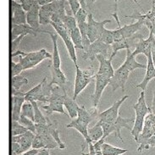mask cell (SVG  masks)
<instances>
[{"label":"cell","instance_id":"obj_1","mask_svg":"<svg viewBox=\"0 0 155 155\" xmlns=\"http://www.w3.org/2000/svg\"><path fill=\"white\" fill-rule=\"evenodd\" d=\"M133 109L135 110V120L134 126L130 130V134L134 137L135 141L137 140L139 134L142 132L144 126V120L145 118L148 114L150 113V108L147 105L146 99H145V92L142 91L138 97V100L137 104L133 105Z\"/></svg>","mask_w":155,"mask_h":155},{"label":"cell","instance_id":"obj_2","mask_svg":"<svg viewBox=\"0 0 155 155\" xmlns=\"http://www.w3.org/2000/svg\"><path fill=\"white\" fill-rule=\"evenodd\" d=\"M19 56V63L21 64L23 70H29L37 66L38 64L46 59H52L53 54L48 53L46 49L42 48L40 50L31 52V53H25L24 51L18 50L15 53L11 54V57Z\"/></svg>","mask_w":155,"mask_h":155},{"label":"cell","instance_id":"obj_3","mask_svg":"<svg viewBox=\"0 0 155 155\" xmlns=\"http://www.w3.org/2000/svg\"><path fill=\"white\" fill-rule=\"evenodd\" d=\"M66 95L67 92L64 87L55 86L52 89V92L48 104L42 106V109H44L48 114H52L56 112L64 115H67V114L64 112L63 107L64 97Z\"/></svg>","mask_w":155,"mask_h":155},{"label":"cell","instance_id":"obj_4","mask_svg":"<svg viewBox=\"0 0 155 155\" xmlns=\"http://www.w3.org/2000/svg\"><path fill=\"white\" fill-rule=\"evenodd\" d=\"M134 120H135L131 119V118H123L120 115V114L112 122H102L99 120L102 124L103 129H104V138H106L108 136L114 132L115 138L120 139L121 142H123L120 130L122 128H126L130 131L132 128H130V126H128V124L130 122H134Z\"/></svg>","mask_w":155,"mask_h":155},{"label":"cell","instance_id":"obj_5","mask_svg":"<svg viewBox=\"0 0 155 155\" xmlns=\"http://www.w3.org/2000/svg\"><path fill=\"white\" fill-rule=\"evenodd\" d=\"M76 79H75V87H74V93L73 98L76 99L77 97L85 88L95 80L96 72L93 67H90L86 70L80 69L79 66L76 67Z\"/></svg>","mask_w":155,"mask_h":155},{"label":"cell","instance_id":"obj_6","mask_svg":"<svg viewBox=\"0 0 155 155\" xmlns=\"http://www.w3.org/2000/svg\"><path fill=\"white\" fill-rule=\"evenodd\" d=\"M50 25L54 27L55 31L59 35L60 38H62V40L65 44L66 49L68 51V54L70 55V58L73 61V63L75 64L76 67H78L77 64V57H76V48L75 45L72 42L71 38V34L68 31V30L65 28V26L64 25L63 23H54V22H51Z\"/></svg>","mask_w":155,"mask_h":155},{"label":"cell","instance_id":"obj_7","mask_svg":"<svg viewBox=\"0 0 155 155\" xmlns=\"http://www.w3.org/2000/svg\"><path fill=\"white\" fill-rule=\"evenodd\" d=\"M112 53H113L112 47L104 43L101 39H97L95 42H92L87 50L84 52L82 58L85 60L89 59L91 61H93L94 59H97V56L98 54H102L106 58L108 57L109 58L111 57Z\"/></svg>","mask_w":155,"mask_h":155},{"label":"cell","instance_id":"obj_8","mask_svg":"<svg viewBox=\"0 0 155 155\" xmlns=\"http://www.w3.org/2000/svg\"><path fill=\"white\" fill-rule=\"evenodd\" d=\"M155 127V115L153 113H150L147 114L145 120H144V126L142 132L139 134L137 140L136 141L137 143L139 145L137 148L138 153H142L143 150H145V145L147 143V140L153 136V129Z\"/></svg>","mask_w":155,"mask_h":155},{"label":"cell","instance_id":"obj_9","mask_svg":"<svg viewBox=\"0 0 155 155\" xmlns=\"http://www.w3.org/2000/svg\"><path fill=\"white\" fill-rule=\"evenodd\" d=\"M111 22L110 20H104L103 21H96L92 13H89L87 16V36L90 42H93L101 38L104 30L106 24Z\"/></svg>","mask_w":155,"mask_h":155},{"label":"cell","instance_id":"obj_10","mask_svg":"<svg viewBox=\"0 0 155 155\" xmlns=\"http://www.w3.org/2000/svg\"><path fill=\"white\" fill-rule=\"evenodd\" d=\"M130 73V72L124 64H121V66L114 71V76L111 77L109 84L111 87L112 92H115L118 88H121L122 92H125V85Z\"/></svg>","mask_w":155,"mask_h":155},{"label":"cell","instance_id":"obj_11","mask_svg":"<svg viewBox=\"0 0 155 155\" xmlns=\"http://www.w3.org/2000/svg\"><path fill=\"white\" fill-rule=\"evenodd\" d=\"M110 79L111 78L109 76L96 73V76H95V90H94L93 94L92 95L93 108L97 109V106L99 104L103 92L104 91L105 87L109 84Z\"/></svg>","mask_w":155,"mask_h":155},{"label":"cell","instance_id":"obj_12","mask_svg":"<svg viewBox=\"0 0 155 155\" xmlns=\"http://www.w3.org/2000/svg\"><path fill=\"white\" fill-rule=\"evenodd\" d=\"M129 97L128 95L122 97L120 99L117 100L110 108L104 110L98 114V120L102 122H112L119 116V109L125 101Z\"/></svg>","mask_w":155,"mask_h":155},{"label":"cell","instance_id":"obj_13","mask_svg":"<svg viewBox=\"0 0 155 155\" xmlns=\"http://www.w3.org/2000/svg\"><path fill=\"white\" fill-rule=\"evenodd\" d=\"M141 38H143V35L142 34L137 33L135 34L134 36H132L131 38H123L120 41L114 42L113 44L111 45L112 49H113V53H112V57H114L116 54L119 51L122 50V49H128V48H131V47L137 45V43L138 42L139 39Z\"/></svg>","mask_w":155,"mask_h":155},{"label":"cell","instance_id":"obj_14","mask_svg":"<svg viewBox=\"0 0 155 155\" xmlns=\"http://www.w3.org/2000/svg\"><path fill=\"white\" fill-rule=\"evenodd\" d=\"M90 123H91V121L87 120V119L77 116L76 119H73L71 123H69L66 126V127L67 128H74L76 130H78L80 133L83 136L87 144H89V143H92V141L88 136V125Z\"/></svg>","mask_w":155,"mask_h":155},{"label":"cell","instance_id":"obj_15","mask_svg":"<svg viewBox=\"0 0 155 155\" xmlns=\"http://www.w3.org/2000/svg\"><path fill=\"white\" fill-rule=\"evenodd\" d=\"M12 9V18L11 25H24L27 24L26 20V12L23 8L22 5L15 0H12L11 4Z\"/></svg>","mask_w":155,"mask_h":155},{"label":"cell","instance_id":"obj_16","mask_svg":"<svg viewBox=\"0 0 155 155\" xmlns=\"http://www.w3.org/2000/svg\"><path fill=\"white\" fill-rule=\"evenodd\" d=\"M36 129H37V134L39 135L43 140L45 144L46 149H54L59 147L57 142L55 141L53 136L49 133L48 129V123L46 125H38L36 124Z\"/></svg>","mask_w":155,"mask_h":155},{"label":"cell","instance_id":"obj_17","mask_svg":"<svg viewBox=\"0 0 155 155\" xmlns=\"http://www.w3.org/2000/svg\"><path fill=\"white\" fill-rule=\"evenodd\" d=\"M41 6L37 2L32 6L28 12H26V20L27 24L32 27L37 32H42V30L40 29V20H39V11Z\"/></svg>","mask_w":155,"mask_h":155},{"label":"cell","instance_id":"obj_18","mask_svg":"<svg viewBox=\"0 0 155 155\" xmlns=\"http://www.w3.org/2000/svg\"><path fill=\"white\" fill-rule=\"evenodd\" d=\"M35 136H36V134H34L33 132H31V130H27L26 132L23 133V134L18 135V136H12V142L19 143L21 145L22 152L24 153L25 152L30 150V148L31 147Z\"/></svg>","mask_w":155,"mask_h":155},{"label":"cell","instance_id":"obj_19","mask_svg":"<svg viewBox=\"0 0 155 155\" xmlns=\"http://www.w3.org/2000/svg\"><path fill=\"white\" fill-rule=\"evenodd\" d=\"M97 59L99 62V68L97 71V74L100 75H104L109 77H112L114 73L113 66H112V59L113 57H109V59H107L105 56L102 54H98L97 56Z\"/></svg>","mask_w":155,"mask_h":155},{"label":"cell","instance_id":"obj_20","mask_svg":"<svg viewBox=\"0 0 155 155\" xmlns=\"http://www.w3.org/2000/svg\"><path fill=\"white\" fill-rule=\"evenodd\" d=\"M147 68H146V74H145V76L144 78L142 81L141 83L137 84L136 87H137L141 88L143 90V92L146 91L147 89V84L149 83V81L153 80V78H155V65L153 64V59H152V55H148L147 57Z\"/></svg>","mask_w":155,"mask_h":155},{"label":"cell","instance_id":"obj_21","mask_svg":"<svg viewBox=\"0 0 155 155\" xmlns=\"http://www.w3.org/2000/svg\"><path fill=\"white\" fill-rule=\"evenodd\" d=\"M135 19H137V21L133 24L125 25L121 27H117L120 32L121 33L123 38H131L135 34L137 33V31L141 29L142 25H143V20L142 18H135Z\"/></svg>","mask_w":155,"mask_h":155},{"label":"cell","instance_id":"obj_22","mask_svg":"<svg viewBox=\"0 0 155 155\" xmlns=\"http://www.w3.org/2000/svg\"><path fill=\"white\" fill-rule=\"evenodd\" d=\"M38 32L35 30L31 27L28 24H24V25H11V40L16 39L18 37L21 35H32V36H37Z\"/></svg>","mask_w":155,"mask_h":155},{"label":"cell","instance_id":"obj_23","mask_svg":"<svg viewBox=\"0 0 155 155\" xmlns=\"http://www.w3.org/2000/svg\"><path fill=\"white\" fill-rule=\"evenodd\" d=\"M144 38V37H143ZM141 38L139 39L138 42L135 47V49L132 51V54L134 56L138 54H144L146 57L151 54V40L148 37L147 39Z\"/></svg>","mask_w":155,"mask_h":155},{"label":"cell","instance_id":"obj_24","mask_svg":"<svg viewBox=\"0 0 155 155\" xmlns=\"http://www.w3.org/2000/svg\"><path fill=\"white\" fill-rule=\"evenodd\" d=\"M42 33L48 34L50 36L51 39L53 41L54 44V50H53V58H52V65L55 68H60L61 66V60H60V56H59V49H58V35L57 34L50 32L48 31L42 30Z\"/></svg>","mask_w":155,"mask_h":155},{"label":"cell","instance_id":"obj_25","mask_svg":"<svg viewBox=\"0 0 155 155\" xmlns=\"http://www.w3.org/2000/svg\"><path fill=\"white\" fill-rule=\"evenodd\" d=\"M51 74H52V80H51L50 84L56 85L61 87H64V84L67 82V78L65 75L64 74V72L61 71L60 68H55L52 64L50 66Z\"/></svg>","mask_w":155,"mask_h":155},{"label":"cell","instance_id":"obj_26","mask_svg":"<svg viewBox=\"0 0 155 155\" xmlns=\"http://www.w3.org/2000/svg\"><path fill=\"white\" fill-rule=\"evenodd\" d=\"M53 15H54V9H53L52 3L41 6L40 11H39L40 25H50Z\"/></svg>","mask_w":155,"mask_h":155},{"label":"cell","instance_id":"obj_27","mask_svg":"<svg viewBox=\"0 0 155 155\" xmlns=\"http://www.w3.org/2000/svg\"><path fill=\"white\" fill-rule=\"evenodd\" d=\"M135 57L132 54V51L130 50V48L126 49V60L125 62L123 63V64L126 66L128 71L130 72L133 71L137 69H146L147 68V64H143L138 63Z\"/></svg>","mask_w":155,"mask_h":155},{"label":"cell","instance_id":"obj_28","mask_svg":"<svg viewBox=\"0 0 155 155\" xmlns=\"http://www.w3.org/2000/svg\"><path fill=\"white\" fill-rule=\"evenodd\" d=\"M25 102V97L12 96V120L18 121L20 120L22 106Z\"/></svg>","mask_w":155,"mask_h":155},{"label":"cell","instance_id":"obj_29","mask_svg":"<svg viewBox=\"0 0 155 155\" xmlns=\"http://www.w3.org/2000/svg\"><path fill=\"white\" fill-rule=\"evenodd\" d=\"M64 106L66 108L69 114V116L71 117V120L76 119L78 114V109L80 108V105L77 104L76 99H74L73 97L68 96V94L64 97Z\"/></svg>","mask_w":155,"mask_h":155},{"label":"cell","instance_id":"obj_30","mask_svg":"<svg viewBox=\"0 0 155 155\" xmlns=\"http://www.w3.org/2000/svg\"><path fill=\"white\" fill-rule=\"evenodd\" d=\"M88 136L92 142H97L104 137V129L99 120L92 127L88 128Z\"/></svg>","mask_w":155,"mask_h":155},{"label":"cell","instance_id":"obj_31","mask_svg":"<svg viewBox=\"0 0 155 155\" xmlns=\"http://www.w3.org/2000/svg\"><path fill=\"white\" fill-rule=\"evenodd\" d=\"M48 129L49 133L53 136V137L57 142L59 148L60 149H64L66 147V146L62 142V140L60 139L59 130H58V128H57V124L56 123H52L49 120H48Z\"/></svg>","mask_w":155,"mask_h":155},{"label":"cell","instance_id":"obj_32","mask_svg":"<svg viewBox=\"0 0 155 155\" xmlns=\"http://www.w3.org/2000/svg\"><path fill=\"white\" fill-rule=\"evenodd\" d=\"M101 151L103 155H122L123 153H126L127 149L114 147L109 143H104L102 146Z\"/></svg>","mask_w":155,"mask_h":155},{"label":"cell","instance_id":"obj_33","mask_svg":"<svg viewBox=\"0 0 155 155\" xmlns=\"http://www.w3.org/2000/svg\"><path fill=\"white\" fill-rule=\"evenodd\" d=\"M71 40L74 45H75V48L76 49H79V50H83V42H82V36H81V33L80 31L78 26L75 28V29L71 31Z\"/></svg>","mask_w":155,"mask_h":155},{"label":"cell","instance_id":"obj_34","mask_svg":"<svg viewBox=\"0 0 155 155\" xmlns=\"http://www.w3.org/2000/svg\"><path fill=\"white\" fill-rule=\"evenodd\" d=\"M31 104L34 107V117H35L34 121L35 123L38 124V125H46L48 123V119H46L42 114V111L40 110L38 104H37V101H31Z\"/></svg>","mask_w":155,"mask_h":155},{"label":"cell","instance_id":"obj_35","mask_svg":"<svg viewBox=\"0 0 155 155\" xmlns=\"http://www.w3.org/2000/svg\"><path fill=\"white\" fill-rule=\"evenodd\" d=\"M11 84H12V89L16 91H21V88L28 84V80L21 76H13Z\"/></svg>","mask_w":155,"mask_h":155},{"label":"cell","instance_id":"obj_36","mask_svg":"<svg viewBox=\"0 0 155 155\" xmlns=\"http://www.w3.org/2000/svg\"><path fill=\"white\" fill-rule=\"evenodd\" d=\"M21 115L29 118V119L32 120L34 121V120H35V117H34V107L32 104H31V102L25 101L24 103V104L22 106V109H21Z\"/></svg>","mask_w":155,"mask_h":155},{"label":"cell","instance_id":"obj_37","mask_svg":"<svg viewBox=\"0 0 155 155\" xmlns=\"http://www.w3.org/2000/svg\"><path fill=\"white\" fill-rule=\"evenodd\" d=\"M63 24L65 26V28L68 30V31L71 33V31L77 27V22H76V17L73 15H66V16L64 18Z\"/></svg>","mask_w":155,"mask_h":155},{"label":"cell","instance_id":"obj_38","mask_svg":"<svg viewBox=\"0 0 155 155\" xmlns=\"http://www.w3.org/2000/svg\"><path fill=\"white\" fill-rule=\"evenodd\" d=\"M18 121L21 123L23 126H25V128L28 130H31V132H33L34 134H37V129H36V123L31 120L29 118L25 117V116H22L21 115L20 120Z\"/></svg>","mask_w":155,"mask_h":155},{"label":"cell","instance_id":"obj_39","mask_svg":"<svg viewBox=\"0 0 155 155\" xmlns=\"http://www.w3.org/2000/svg\"><path fill=\"white\" fill-rule=\"evenodd\" d=\"M101 39L103 42L108 44V45H112L114 42V30L110 31V30L105 29L104 31L103 35L101 36V38H99Z\"/></svg>","mask_w":155,"mask_h":155},{"label":"cell","instance_id":"obj_40","mask_svg":"<svg viewBox=\"0 0 155 155\" xmlns=\"http://www.w3.org/2000/svg\"><path fill=\"white\" fill-rule=\"evenodd\" d=\"M27 129L23 126L19 121L12 120V136H18L21 135L27 131Z\"/></svg>","mask_w":155,"mask_h":155},{"label":"cell","instance_id":"obj_41","mask_svg":"<svg viewBox=\"0 0 155 155\" xmlns=\"http://www.w3.org/2000/svg\"><path fill=\"white\" fill-rule=\"evenodd\" d=\"M31 148L33 149H43L45 148V144L42 138L39 136V135H36L35 138H34L33 142H32V145H31Z\"/></svg>","mask_w":155,"mask_h":155},{"label":"cell","instance_id":"obj_42","mask_svg":"<svg viewBox=\"0 0 155 155\" xmlns=\"http://www.w3.org/2000/svg\"><path fill=\"white\" fill-rule=\"evenodd\" d=\"M24 70H23L21 64L19 63V62L15 63L13 60H11V76H12V77L13 76H20V74Z\"/></svg>","mask_w":155,"mask_h":155},{"label":"cell","instance_id":"obj_43","mask_svg":"<svg viewBox=\"0 0 155 155\" xmlns=\"http://www.w3.org/2000/svg\"><path fill=\"white\" fill-rule=\"evenodd\" d=\"M15 1L19 2L22 5L25 12H28L30 9L32 8L34 4L37 3L36 0H15Z\"/></svg>","mask_w":155,"mask_h":155},{"label":"cell","instance_id":"obj_44","mask_svg":"<svg viewBox=\"0 0 155 155\" xmlns=\"http://www.w3.org/2000/svg\"><path fill=\"white\" fill-rule=\"evenodd\" d=\"M68 3L71 6V10L72 15L75 16L76 14L78 12V10L80 9V8L81 7V4H80L79 0H67Z\"/></svg>","mask_w":155,"mask_h":155},{"label":"cell","instance_id":"obj_45","mask_svg":"<svg viewBox=\"0 0 155 155\" xmlns=\"http://www.w3.org/2000/svg\"><path fill=\"white\" fill-rule=\"evenodd\" d=\"M25 35H21V36H20V37H18L16 39L13 40L12 42H11V54L19 50L20 44H21V41L23 40V38H25Z\"/></svg>","mask_w":155,"mask_h":155},{"label":"cell","instance_id":"obj_46","mask_svg":"<svg viewBox=\"0 0 155 155\" xmlns=\"http://www.w3.org/2000/svg\"><path fill=\"white\" fill-rule=\"evenodd\" d=\"M11 151H12V155H21L23 153L21 145L18 143H15V142H12Z\"/></svg>","mask_w":155,"mask_h":155},{"label":"cell","instance_id":"obj_47","mask_svg":"<svg viewBox=\"0 0 155 155\" xmlns=\"http://www.w3.org/2000/svg\"><path fill=\"white\" fill-rule=\"evenodd\" d=\"M150 38V40H151V55H152V59H153V64L155 65V38L154 35L152 33V32H149V36Z\"/></svg>","mask_w":155,"mask_h":155},{"label":"cell","instance_id":"obj_48","mask_svg":"<svg viewBox=\"0 0 155 155\" xmlns=\"http://www.w3.org/2000/svg\"><path fill=\"white\" fill-rule=\"evenodd\" d=\"M88 147H89V153H85L83 151H81V155H103L102 152H97L94 148L93 143H91L87 144Z\"/></svg>","mask_w":155,"mask_h":155},{"label":"cell","instance_id":"obj_49","mask_svg":"<svg viewBox=\"0 0 155 155\" xmlns=\"http://www.w3.org/2000/svg\"><path fill=\"white\" fill-rule=\"evenodd\" d=\"M105 138H101L100 140H98V141H97L95 143H93V146H94V148H95V150L97 152H102L101 151V149H102V146H103V144L105 143Z\"/></svg>","mask_w":155,"mask_h":155},{"label":"cell","instance_id":"obj_50","mask_svg":"<svg viewBox=\"0 0 155 155\" xmlns=\"http://www.w3.org/2000/svg\"><path fill=\"white\" fill-rule=\"evenodd\" d=\"M150 147H155V135L152 136L151 137L147 140V143L145 145V150L149 149Z\"/></svg>","mask_w":155,"mask_h":155},{"label":"cell","instance_id":"obj_51","mask_svg":"<svg viewBox=\"0 0 155 155\" xmlns=\"http://www.w3.org/2000/svg\"><path fill=\"white\" fill-rule=\"evenodd\" d=\"M36 1L38 2L40 6H43V5H46L48 4L53 3V2H54L56 0H36Z\"/></svg>","mask_w":155,"mask_h":155},{"label":"cell","instance_id":"obj_52","mask_svg":"<svg viewBox=\"0 0 155 155\" xmlns=\"http://www.w3.org/2000/svg\"><path fill=\"white\" fill-rule=\"evenodd\" d=\"M149 108H150L151 113H153L155 115V91L154 93H153V101H152L151 107H149Z\"/></svg>","mask_w":155,"mask_h":155},{"label":"cell","instance_id":"obj_53","mask_svg":"<svg viewBox=\"0 0 155 155\" xmlns=\"http://www.w3.org/2000/svg\"><path fill=\"white\" fill-rule=\"evenodd\" d=\"M86 1V4H87V9H90L92 8V6L93 4H95L97 0H85Z\"/></svg>","mask_w":155,"mask_h":155},{"label":"cell","instance_id":"obj_54","mask_svg":"<svg viewBox=\"0 0 155 155\" xmlns=\"http://www.w3.org/2000/svg\"><path fill=\"white\" fill-rule=\"evenodd\" d=\"M48 150L49 149H46V148L40 149V151L38 152L36 155H49V151Z\"/></svg>","mask_w":155,"mask_h":155},{"label":"cell","instance_id":"obj_55","mask_svg":"<svg viewBox=\"0 0 155 155\" xmlns=\"http://www.w3.org/2000/svg\"><path fill=\"white\" fill-rule=\"evenodd\" d=\"M132 1H134V2H135V4H137V5H138V7H140V8H141V9H142V10H143V8H142V7H141V5H140V4H139V2H138V1H137V0H132Z\"/></svg>","mask_w":155,"mask_h":155},{"label":"cell","instance_id":"obj_56","mask_svg":"<svg viewBox=\"0 0 155 155\" xmlns=\"http://www.w3.org/2000/svg\"><path fill=\"white\" fill-rule=\"evenodd\" d=\"M153 133H154V135H155V127H154V129H153Z\"/></svg>","mask_w":155,"mask_h":155}]
</instances>
